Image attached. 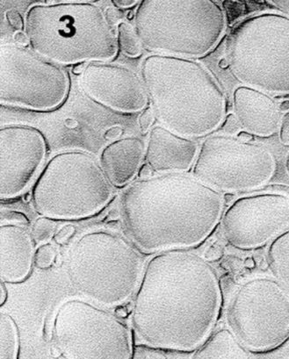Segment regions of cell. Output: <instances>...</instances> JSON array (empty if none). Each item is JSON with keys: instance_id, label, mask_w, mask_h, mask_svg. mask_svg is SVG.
<instances>
[{"instance_id": "obj_4", "label": "cell", "mask_w": 289, "mask_h": 359, "mask_svg": "<svg viewBox=\"0 0 289 359\" xmlns=\"http://www.w3.org/2000/svg\"><path fill=\"white\" fill-rule=\"evenodd\" d=\"M25 22L31 50L55 65L109 62L119 50L113 27L93 2L33 5L27 10Z\"/></svg>"}, {"instance_id": "obj_14", "label": "cell", "mask_w": 289, "mask_h": 359, "mask_svg": "<svg viewBox=\"0 0 289 359\" xmlns=\"http://www.w3.org/2000/svg\"><path fill=\"white\" fill-rule=\"evenodd\" d=\"M47 142L38 128L10 125L0 130V198L15 200L30 186L43 165Z\"/></svg>"}, {"instance_id": "obj_34", "label": "cell", "mask_w": 289, "mask_h": 359, "mask_svg": "<svg viewBox=\"0 0 289 359\" xmlns=\"http://www.w3.org/2000/svg\"><path fill=\"white\" fill-rule=\"evenodd\" d=\"M123 133V128L121 126H113L109 128L104 134V137L107 139V140H118L121 137V135Z\"/></svg>"}, {"instance_id": "obj_38", "label": "cell", "mask_w": 289, "mask_h": 359, "mask_svg": "<svg viewBox=\"0 0 289 359\" xmlns=\"http://www.w3.org/2000/svg\"><path fill=\"white\" fill-rule=\"evenodd\" d=\"M86 65V62L75 65L74 68L72 69L73 74L79 76L81 75L83 71H85Z\"/></svg>"}, {"instance_id": "obj_7", "label": "cell", "mask_w": 289, "mask_h": 359, "mask_svg": "<svg viewBox=\"0 0 289 359\" xmlns=\"http://www.w3.org/2000/svg\"><path fill=\"white\" fill-rule=\"evenodd\" d=\"M225 62L243 86L271 95H289V17L261 13L231 30Z\"/></svg>"}, {"instance_id": "obj_19", "label": "cell", "mask_w": 289, "mask_h": 359, "mask_svg": "<svg viewBox=\"0 0 289 359\" xmlns=\"http://www.w3.org/2000/svg\"><path fill=\"white\" fill-rule=\"evenodd\" d=\"M144 142L128 137L110 142L102 149L100 165L112 187L127 186L140 172L145 156Z\"/></svg>"}, {"instance_id": "obj_5", "label": "cell", "mask_w": 289, "mask_h": 359, "mask_svg": "<svg viewBox=\"0 0 289 359\" xmlns=\"http://www.w3.org/2000/svg\"><path fill=\"white\" fill-rule=\"evenodd\" d=\"M134 27L142 46L156 55L200 58L224 36L227 19L214 0H142Z\"/></svg>"}, {"instance_id": "obj_13", "label": "cell", "mask_w": 289, "mask_h": 359, "mask_svg": "<svg viewBox=\"0 0 289 359\" xmlns=\"http://www.w3.org/2000/svg\"><path fill=\"white\" fill-rule=\"evenodd\" d=\"M221 223L229 246L239 250L259 249L289 229V194L240 197L224 212Z\"/></svg>"}, {"instance_id": "obj_25", "label": "cell", "mask_w": 289, "mask_h": 359, "mask_svg": "<svg viewBox=\"0 0 289 359\" xmlns=\"http://www.w3.org/2000/svg\"><path fill=\"white\" fill-rule=\"evenodd\" d=\"M55 229H57V223L55 219L46 217V216H41L34 222L31 236L37 245H40V243L43 245L52 237H54Z\"/></svg>"}, {"instance_id": "obj_10", "label": "cell", "mask_w": 289, "mask_h": 359, "mask_svg": "<svg viewBox=\"0 0 289 359\" xmlns=\"http://www.w3.org/2000/svg\"><path fill=\"white\" fill-rule=\"evenodd\" d=\"M52 339L65 359H130L133 353L126 325L80 299L65 302L58 309Z\"/></svg>"}, {"instance_id": "obj_8", "label": "cell", "mask_w": 289, "mask_h": 359, "mask_svg": "<svg viewBox=\"0 0 289 359\" xmlns=\"http://www.w3.org/2000/svg\"><path fill=\"white\" fill-rule=\"evenodd\" d=\"M113 196L112 184L92 156L67 151L52 156L32 188L34 210L55 221L98 214Z\"/></svg>"}, {"instance_id": "obj_26", "label": "cell", "mask_w": 289, "mask_h": 359, "mask_svg": "<svg viewBox=\"0 0 289 359\" xmlns=\"http://www.w3.org/2000/svg\"><path fill=\"white\" fill-rule=\"evenodd\" d=\"M55 257H57V252L55 247L48 243H43L36 250L34 266L38 269L47 270L54 264Z\"/></svg>"}, {"instance_id": "obj_41", "label": "cell", "mask_w": 289, "mask_h": 359, "mask_svg": "<svg viewBox=\"0 0 289 359\" xmlns=\"http://www.w3.org/2000/svg\"><path fill=\"white\" fill-rule=\"evenodd\" d=\"M285 173H287V175L289 177V151L288 153L287 156H285Z\"/></svg>"}, {"instance_id": "obj_15", "label": "cell", "mask_w": 289, "mask_h": 359, "mask_svg": "<svg viewBox=\"0 0 289 359\" xmlns=\"http://www.w3.org/2000/svg\"><path fill=\"white\" fill-rule=\"evenodd\" d=\"M79 85L90 100L117 113L134 114L147 107L149 97L142 80L123 65L89 62L79 76Z\"/></svg>"}, {"instance_id": "obj_33", "label": "cell", "mask_w": 289, "mask_h": 359, "mask_svg": "<svg viewBox=\"0 0 289 359\" xmlns=\"http://www.w3.org/2000/svg\"><path fill=\"white\" fill-rule=\"evenodd\" d=\"M13 39L17 46L27 48L30 46L29 38L25 31H17L13 34Z\"/></svg>"}, {"instance_id": "obj_16", "label": "cell", "mask_w": 289, "mask_h": 359, "mask_svg": "<svg viewBox=\"0 0 289 359\" xmlns=\"http://www.w3.org/2000/svg\"><path fill=\"white\" fill-rule=\"evenodd\" d=\"M199 147L196 142L173 133L162 126L149 131L145 149V163L152 172L160 174L189 172L196 161Z\"/></svg>"}, {"instance_id": "obj_40", "label": "cell", "mask_w": 289, "mask_h": 359, "mask_svg": "<svg viewBox=\"0 0 289 359\" xmlns=\"http://www.w3.org/2000/svg\"><path fill=\"white\" fill-rule=\"evenodd\" d=\"M278 107L281 113H288L289 111V100L282 101L281 104H278Z\"/></svg>"}, {"instance_id": "obj_11", "label": "cell", "mask_w": 289, "mask_h": 359, "mask_svg": "<svg viewBox=\"0 0 289 359\" xmlns=\"http://www.w3.org/2000/svg\"><path fill=\"white\" fill-rule=\"evenodd\" d=\"M276 170V158L264 146L213 135L201 144L191 173L219 193H246L266 186Z\"/></svg>"}, {"instance_id": "obj_17", "label": "cell", "mask_w": 289, "mask_h": 359, "mask_svg": "<svg viewBox=\"0 0 289 359\" xmlns=\"http://www.w3.org/2000/svg\"><path fill=\"white\" fill-rule=\"evenodd\" d=\"M232 100L235 116L247 133L270 137L280 130L281 111L269 94L240 86L233 93Z\"/></svg>"}, {"instance_id": "obj_2", "label": "cell", "mask_w": 289, "mask_h": 359, "mask_svg": "<svg viewBox=\"0 0 289 359\" xmlns=\"http://www.w3.org/2000/svg\"><path fill=\"white\" fill-rule=\"evenodd\" d=\"M224 208L218 191L184 173L135 181L120 201L125 233L147 254L201 245L221 222Z\"/></svg>"}, {"instance_id": "obj_21", "label": "cell", "mask_w": 289, "mask_h": 359, "mask_svg": "<svg viewBox=\"0 0 289 359\" xmlns=\"http://www.w3.org/2000/svg\"><path fill=\"white\" fill-rule=\"evenodd\" d=\"M267 259L275 280L289 292V229L271 243Z\"/></svg>"}, {"instance_id": "obj_27", "label": "cell", "mask_w": 289, "mask_h": 359, "mask_svg": "<svg viewBox=\"0 0 289 359\" xmlns=\"http://www.w3.org/2000/svg\"><path fill=\"white\" fill-rule=\"evenodd\" d=\"M156 120L154 111L152 107L144 108L138 117V127L142 135L148 133L149 128L152 126Z\"/></svg>"}, {"instance_id": "obj_22", "label": "cell", "mask_w": 289, "mask_h": 359, "mask_svg": "<svg viewBox=\"0 0 289 359\" xmlns=\"http://www.w3.org/2000/svg\"><path fill=\"white\" fill-rule=\"evenodd\" d=\"M20 354V333L15 319L0 315V359H17Z\"/></svg>"}, {"instance_id": "obj_6", "label": "cell", "mask_w": 289, "mask_h": 359, "mask_svg": "<svg viewBox=\"0 0 289 359\" xmlns=\"http://www.w3.org/2000/svg\"><path fill=\"white\" fill-rule=\"evenodd\" d=\"M144 267L140 254L123 237L86 233L69 250V283L82 297L106 308L119 306L137 291Z\"/></svg>"}, {"instance_id": "obj_36", "label": "cell", "mask_w": 289, "mask_h": 359, "mask_svg": "<svg viewBox=\"0 0 289 359\" xmlns=\"http://www.w3.org/2000/svg\"><path fill=\"white\" fill-rule=\"evenodd\" d=\"M114 8L118 9H127L133 8L140 3L138 0H112L111 1Z\"/></svg>"}, {"instance_id": "obj_20", "label": "cell", "mask_w": 289, "mask_h": 359, "mask_svg": "<svg viewBox=\"0 0 289 359\" xmlns=\"http://www.w3.org/2000/svg\"><path fill=\"white\" fill-rule=\"evenodd\" d=\"M248 352L231 330L222 329L210 334L205 343L194 352L193 358H248Z\"/></svg>"}, {"instance_id": "obj_3", "label": "cell", "mask_w": 289, "mask_h": 359, "mask_svg": "<svg viewBox=\"0 0 289 359\" xmlns=\"http://www.w3.org/2000/svg\"><path fill=\"white\" fill-rule=\"evenodd\" d=\"M156 120L180 137L196 139L224 123L226 96L210 69L193 59L149 55L141 64Z\"/></svg>"}, {"instance_id": "obj_37", "label": "cell", "mask_w": 289, "mask_h": 359, "mask_svg": "<svg viewBox=\"0 0 289 359\" xmlns=\"http://www.w3.org/2000/svg\"><path fill=\"white\" fill-rule=\"evenodd\" d=\"M8 299V287H6V283L1 281L0 282V306H4Z\"/></svg>"}, {"instance_id": "obj_23", "label": "cell", "mask_w": 289, "mask_h": 359, "mask_svg": "<svg viewBox=\"0 0 289 359\" xmlns=\"http://www.w3.org/2000/svg\"><path fill=\"white\" fill-rule=\"evenodd\" d=\"M118 48L128 57L137 58L142 54V43L130 23L121 22L116 27Z\"/></svg>"}, {"instance_id": "obj_29", "label": "cell", "mask_w": 289, "mask_h": 359, "mask_svg": "<svg viewBox=\"0 0 289 359\" xmlns=\"http://www.w3.org/2000/svg\"><path fill=\"white\" fill-rule=\"evenodd\" d=\"M6 19L8 20L10 27L15 30V32L17 31H23V29L25 30V19L23 18L22 13L17 11V10H8L6 13Z\"/></svg>"}, {"instance_id": "obj_39", "label": "cell", "mask_w": 289, "mask_h": 359, "mask_svg": "<svg viewBox=\"0 0 289 359\" xmlns=\"http://www.w3.org/2000/svg\"><path fill=\"white\" fill-rule=\"evenodd\" d=\"M238 138L243 142H249L253 139V135L247 133L246 131L240 132L238 134Z\"/></svg>"}, {"instance_id": "obj_35", "label": "cell", "mask_w": 289, "mask_h": 359, "mask_svg": "<svg viewBox=\"0 0 289 359\" xmlns=\"http://www.w3.org/2000/svg\"><path fill=\"white\" fill-rule=\"evenodd\" d=\"M269 4L282 13V15L289 17V0H269Z\"/></svg>"}, {"instance_id": "obj_18", "label": "cell", "mask_w": 289, "mask_h": 359, "mask_svg": "<svg viewBox=\"0 0 289 359\" xmlns=\"http://www.w3.org/2000/svg\"><path fill=\"white\" fill-rule=\"evenodd\" d=\"M32 236L18 224L0 226V278L6 284H19L29 276L34 264Z\"/></svg>"}, {"instance_id": "obj_28", "label": "cell", "mask_w": 289, "mask_h": 359, "mask_svg": "<svg viewBox=\"0 0 289 359\" xmlns=\"http://www.w3.org/2000/svg\"><path fill=\"white\" fill-rule=\"evenodd\" d=\"M75 233L76 226L74 225L66 224L55 233L54 242L58 245H65L74 236Z\"/></svg>"}, {"instance_id": "obj_31", "label": "cell", "mask_w": 289, "mask_h": 359, "mask_svg": "<svg viewBox=\"0 0 289 359\" xmlns=\"http://www.w3.org/2000/svg\"><path fill=\"white\" fill-rule=\"evenodd\" d=\"M278 134H280L281 144L289 146V111L282 116Z\"/></svg>"}, {"instance_id": "obj_30", "label": "cell", "mask_w": 289, "mask_h": 359, "mask_svg": "<svg viewBox=\"0 0 289 359\" xmlns=\"http://www.w3.org/2000/svg\"><path fill=\"white\" fill-rule=\"evenodd\" d=\"M222 130L229 135L239 134L240 124L234 114H229L222 123Z\"/></svg>"}, {"instance_id": "obj_1", "label": "cell", "mask_w": 289, "mask_h": 359, "mask_svg": "<svg viewBox=\"0 0 289 359\" xmlns=\"http://www.w3.org/2000/svg\"><path fill=\"white\" fill-rule=\"evenodd\" d=\"M222 291L215 268L187 250L159 253L144 268L132 309L141 343L194 353L221 315Z\"/></svg>"}, {"instance_id": "obj_32", "label": "cell", "mask_w": 289, "mask_h": 359, "mask_svg": "<svg viewBox=\"0 0 289 359\" xmlns=\"http://www.w3.org/2000/svg\"><path fill=\"white\" fill-rule=\"evenodd\" d=\"M104 13H105L107 22L111 27H117L118 24L121 22V15L120 9L111 6V8H107Z\"/></svg>"}, {"instance_id": "obj_24", "label": "cell", "mask_w": 289, "mask_h": 359, "mask_svg": "<svg viewBox=\"0 0 289 359\" xmlns=\"http://www.w3.org/2000/svg\"><path fill=\"white\" fill-rule=\"evenodd\" d=\"M194 353L166 350V348L151 346L145 344H135L133 346V359H187L193 358Z\"/></svg>"}, {"instance_id": "obj_12", "label": "cell", "mask_w": 289, "mask_h": 359, "mask_svg": "<svg viewBox=\"0 0 289 359\" xmlns=\"http://www.w3.org/2000/svg\"><path fill=\"white\" fill-rule=\"evenodd\" d=\"M68 73L15 44L0 48V101L2 104L30 111L57 109L67 99Z\"/></svg>"}, {"instance_id": "obj_9", "label": "cell", "mask_w": 289, "mask_h": 359, "mask_svg": "<svg viewBox=\"0 0 289 359\" xmlns=\"http://www.w3.org/2000/svg\"><path fill=\"white\" fill-rule=\"evenodd\" d=\"M227 322L249 352L274 351L289 338V292L275 278H250L229 299Z\"/></svg>"}]
</instances>
